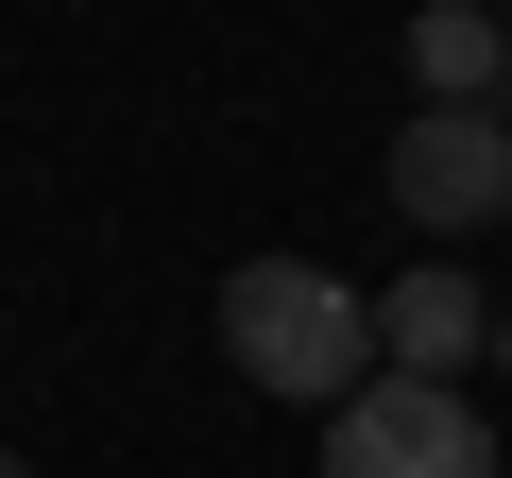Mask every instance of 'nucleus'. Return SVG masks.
I'll use <instances>...</instances> for the list:
<instances>
[{"label":"nucleus","mask_w":512,"mask_h":478,"mask_svg":"<svg viewBox=\"0 0 512 478\" xmlns=\"http://www.w3.org/2000/svg\"><path fill=\"white\" fill-rule=\"evenodd\" d=\"M325 478H495V427L461 376H359L325 410Z\"/></svg>","instance_id":"f03ea898"},{"label":"nucleus","mask_w":512,"mask_h":478,"mask_svg":"<svg viewBox=\"0 0 512 478\" xmlns=\"http://www.w3.org/2000/svg\"><path fill=\"white\" fill-rule=\"evenodd\" d=\"M495 69H512V35L478 18V0H427V18H410V86L427 103H495Z\"/></svg>","instance_id":"39448f33"},{"label":"nucleus","mask_w":512,"mask_h":478,"mask_svg":"<svg viewBox=\"0 0 512 478\" xmlns=\"http://www.w3.org/2000/svg\"><path fill=\"white\" fill-rule=\"evenodd\" d=\"M461 359H495V308H478V274H461V257L393 274V291H376V376H461Z\"/></svg>","instance_id":"20e7f679"},{"label":"nucleus","mask_w":512,"mask_h":478,"mask_svg":"<svg viewBox=\"0 0 512 478\" xmlns=\"http://www.w3.org/2000/svg\"><path fill=\"white\" fill-rule=\"evenodd\" d=\"M222 342H239L256 393H291V410H342V393L376 376V308H359L325 257H239V274H222Z\"/></svg>","instance_id":"f257e3e1"},{"label":"nucleus","mask_w":512,"mask_h":478,"mask_svg":"<svg viewBox=\"0 0 512 478\" xmlns=\"http://www.w3.org/2000/svg\"><path fill=\"white\" fill-rule=\"evenodd\" d=\"M393 205H410L427 239H478V222L512 205V120H495V103H427V120L393 137Z\"/></svg>","instance_id":"7ed1b4c3"},{"label":"nucleus","mask_w":512,"mask_h":478,"mask_svg":"<svg viewBox=\"0 0 512 478\" xmlns=\"http://www.w3.org/2000/svg\"><path fill=\"white\" fill-rule=\"evenodd\" d=\"M495 359H512V308H495Z\"/></svg>","instance_id":"423d86ee"},{"label":"nucleus","mask_w":512,"mask_h":478,"mask_svg":"<svg viewBox=\"0 0 512 478\" xmlns=\"http://www.w3.org/2000/svg\"><path fill=\"white\" fill-rule=\"evenodd\" d=\"M0 478H35V461H0Z\"/></svg>","instance_id":"0eeeda50"}]
</instances>
